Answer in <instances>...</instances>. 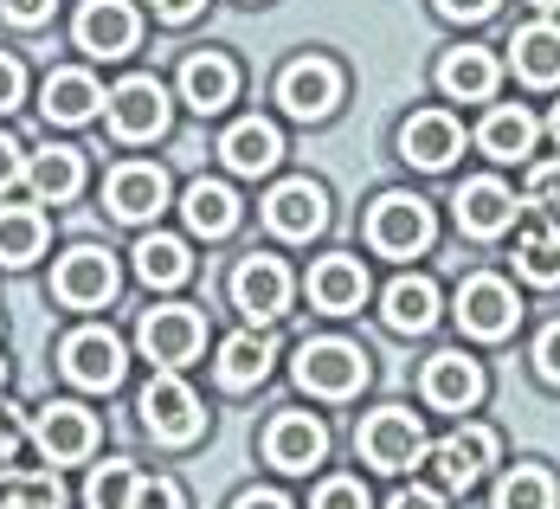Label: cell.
<instances>
[{"label": "cell", "mask_w": 560, "mask_h": 509, "mask_svg": "<svg viewBox=\"0 0 560 509\" xmlns=\"http://www.w3.org/2000/svg\"><path fill=\"white\" fill-rule=\"evenodd\" d=\"M497 509H555V477L535 464H515L497 484Z\"/></svg>", "instance_id": "e575fe53"}, {"label": "cell", "mask_w": 560, "mask_h": 509, "mask_svg": "<svg viewBox=\"0 0 560 509\" xmlns=\"http://www.w3.org/2000/svg\"><path fill=\"white\" fill-rule=\"evenodd\" d=\"M477 142H483V155H497V162H522V155L535 149V116L522 111V104H497L490 123L477 129Z\"/></svg>", "instance_id": "f1b7e54d"}, {"label": "cell", "mask_w": 560, "mask_h": 509, "mask_svg": "<svg viewBox=\"0 0 560 509\" xmlns=\"http://www.w3.org/2000/svg\"><path fill=\"white\" fill-rule=\"evenodd\" d=\"M26 181H33V194L39 200H71L78 187H84V155L78 149H65V142H52V149H39L33 162H26Z\"/></svg>", "instance_id": "83f0119b"}, {"label": "cell", "mask_w": 560, "mask_h": 509, "mask_svg": "<svg viewBox=\"0 0 560 509\" xmlns=\"http://www.w3.org/2000/svg\"><path fill=\"white\" fill-rule=\"evenodd\" d=\"M129 509H180V484H168V477H142L136 497H129Z\"/></svg>", "instance_id": "ab89813d"}, {"label": "cell", "mask_w": 560, "mask_h": 509, "mask_svg": "<svg viewBox=\"0 0 560 509\" xmlns=\"http://www.w3.org/2000/svg\"><path fill=\"white\" fill-rule=\"evenodd\" d=\"M361 297H368V271H361V258H348V252L316 258V271H310V303H316V310L348 316V310H361Z\"/></svg>", "instance_id": "44dd1931"}, {"label": "cell", "mask_w": 560, "mask_h": 509, "mask_svg": "<svg viewBox=\"0 0 560 509\" xmlns=\"http://www.w3.org/2000/svg\"><path fill=\"white\" fill-rule=\"evenodd\" d=\"M535 7H541V13H555V7H560V0H535Z\"/></svg>", "instance_id": "816d5d0a"}, {"label": "cell", "mask_w": 560, "mask_h": 509, "mask_svg": "<svg viewBox=\"0 0 560 509\" xmlns=\"http://www.w3.org/2000/svg\"><path fill=\"white\" fill-rule=\"evenodd\" d=\"M97 104H104V84L91 71H78V65H58L52 78H46V91H39V111L52 116V123H91Z\"/></svg>", "instance_id": "603a6c76"}, {"label": "cell", "mask_w": 560, "mask_h": 509, "mask_svg": "<svg viewBox=\"0 0 560 509\" xmlns=\"http://www.w3.org/2000/svg\"><path fill=\"white\" fill-rule=\"evenodd\" d=\"M0 13H7L13 26H46V20H52V0H0Z\"/></svg>", "instance_id": "ee69618b"}, {"label": "cell", "mask_w": 560, "mask_h": 509, "mask_svg": "<svg viewBox=\"0 0 560 509\" xmlns=\"http://www.w3.org/2000/svg\"><path fill=\"white\" fill-rule=\"evenodd\" d=\"M52 290H58V303H71V310H97V303H110V290H116L110 252H97V245L65 252L58 271H52Z\"/></svg>", "instance_id": "7c38bea8"}, {"label": "cell", "mask_w": 560, "mask_h": 509, "mask_svg": "<svg viewBox=\"0 0 560 509\" xmlns=\"http://www.w3.org/2000/svg\"><path fill=\"white\" fill-rule=\"evenodd\" d=\"M451 207H457V227L470 232V239H497V232L515 227V194H509L503 181H490V174L483 181H464Z\"/></svg>", "instance_id": "d6986e66"}, {"label": "cell", "mask_w": 560, "mask_h": 509, "mask_svg": "<svg viewBox=\"0 0 560 509\" xmlns=\"http://www.w3.org/2000/svg\"><path fill=\"white\" fill-rule=\"evenodd\" d=\"M310 509H368V490L354 484V477H329L323 490H316V504Z\"/></svg>", "instance_id": "f35d334b"}, {"label": "cell", "mask_w": 560, "mask_h": 509, "mask_svg": "<svg viewBox=\"0 0 560 509\" xmlns=\"http://www.w3.org/2000/svg\"><path fill=\"white\" fill-rule=\"evenodd\" d=\"M136 484H142V477H136L129 464H104V471L91 477L84 504H91V509H129V497H136Z\"/></svg>", "instance_id": "d590c367"}, {"label": "cell", "mask_w": 560, "mask_h": 509, "mask_svg": "<svg viewBox=\"0 0 560 509\" xmlns=\"http://www.w3.org/2000/svg\"><path fill=\"white\" fill-rule=\"evenodd\" d=\"M0 509H65V490L58 477H20L0 490Z\"/></svg>", "instance_id": "8d00e7d4"}, {"label": "cell", "mask_w": 560, "mask_h": 509, "mask_svg": "<svg viewBox=\"0 0 560 509\" xmlns=\"http://www.w3.org/2000/svg\"><path fill=\"white\" fill-rule=\"evenodd\" d=\"M425 400L445 406V413H470V406L483 400V368H477L464 348L432 355V361H425Z\"/></svg>", "instance_id": "ac0fdd59"}, {"label": "cell", "mask_w": 560, "mask_h": 509, "mask_svg": "<svg viewBox=\"0 0 560 509\" xmlns=\"http://www.w3.org/2000/svg\"><path fill=\"white\" fill-rule=\"evenodd\" d=\"M265 220L283 239H310V232H323V220H329V200H323L316 181H283V187H271V200H265Z\"/></svg>", "instance_id": "ffe728a7"}, {"label": "cell", "mask_w": 560, "mask_h": 509, "mask_svg": "<svg viewBox=\"0 0 560 509\" xmlns=\"http://www.w3.org/2000/svg\"><path fill=\"white\" fill-rule=\"evenodd\" d=\"M39 252H46V213L0 207V265H33Z\"/></svg>", "instance_id": "1f68e13d"}, {"label": "cell", "mask_w": 560, "mask_h": 509, "mask_svg": "<svg viewBox=\"0 0 560 509\" xmlns=\"http://www.w3.org/2000/svg\"><path fill=\"white\" fill-rule=\"evenodd\" d=\"M187 227L200 232V239H225V232L238 227V194L220 187V181H194L187 187Z\"/></svg>", "instance_id": "f546056e"}, {"label": "cell", "mask_w": 560, "mask_h": 509, "mask_svg": "<svg viewBox=\"0 0 560 509\" xmlns=\"http://www.w3.org/2000/svg\"><path fill=\"white\" fill-rule=\"evenodd\" d=\"M232 509H290V504H283L278 490H245V497H238Z\"/></svg>", "instance_id": "c3c4849f"}, {"label": "cell", "mask_w": 560, "mask_h": 509, "mask_svg": "<svg viewBox=\"0 0 560 509\" xmlns=\"http://www.w3.org/2000/svg\"><path fill=\"white\" fill-rule=\"evenodd\" d=\"M20 97H26V71H20V58H7V53H0V116L13 111Z\"/></svg>", "instance_id": "7bdbcfd3"}, {"label": "cell", "mask_w": 560, "mask_h": 509, "mask_svg": "<svg viewBox=\"0 0 560 509\" xmlns=\"http://www.w3.org/2000/svg\"><path fill=\"white\" fill-rule=\"evenodd\" d=\"M387 329H399V336H425L432 323H439V284L432 278H399L387 284Z\"/></svg>", "instance_id": "484cf974"}, {"label": "cell", "mask_w": 560, "mask_h": 509, "mask_svg": "<svg viewBox=\"0 0 560 509\" xmlns=\"http://www.w3.org/2000/svg\"><path fill=\"white\" fill-rule=\"evenodd\" d=\"M457 149H464V129H457L445 111H412L399 123V155H406L412 169H451Z\"/></svg>", "instance_id": "2e32d148"}, {"label": "cell", "mask_w": 560, "mask_h": 509, "mask_svg": "<svg viewBox=\"0 0 560 509\" xmlns=\"http://www.w3.org/2000/svg\"><path fill=\"white\" fill-rule=\"evenodd\" d=\"M136 271H142V284H155V290H174V284L194 271V258H187V245H180V239L149 232V239L136 245Z\"/></svg>", "instance_id": "d6a6232c"}, {"label": "cell", "mask_w": 560, "mask_h": 509, "mask_svg": "<svg viewBox=\"0 0 560 509\" xmlns=\"http://www.w3.org/2000/svg\"><path fill=\"white\" fill-rule=\"evenodd\" d=\"M20 446H26V426H20V413H7V406H0V477H13Z\"/></svg>", "instance_id": "60d3db41"}, {"label": "cell", "mask_w": 560, "mask_h": 509, "mask_svg": "<svg viewBox=\"0 0 560 509\" xmlns=\"http://www.w3.org/2000/svg\"><path fill=\"white\" fill-rule=\"evenodd\" d=\"M361 458H368L374 471H406V464H419V458H425V426H419V413L381 406V413L361 426Z\"/></svg>", "instance_id": "5b68a950"}, {"label": "cell", "mask_w": 560, "mask_h": 509, "mask_svg": "<svg viewBox=\"0 0 560 509\" xmlns=\"http://www.w3.org/2000/svg\"><path fill=\"white\" fill-rule=\"evenodd\" d=\"M278 104L290 116H303V123L329 116L341 104V71L329 65V58H296V65L278 78Z\"/></svg>", "instance_id": "30bf717a"}, {"label": "cell", "mask_w": 560, "mask_h": 509, "mask_svg": "<svg viewBox=\"0 0 560 509\" xmlns=\"http://www.w3.org/2000/svg\"><path fill=\"white\" fill-rule=\"evenodd\" d=\"M509 58H515V78L522 84H560V26L555 20H535L509 39Z\"/></svg>", "instance_id": "d4e9b609"}, {"label": "cell", "mask_w": 560, "mask_h": 509, "mask_svg": "<svg viewBox=\"0 0 560 509\" xmlns=\"http://www.w3.org/2000/svg\"><path fill=\"white\" fill-rule=\"evenodd\" d=\"M104 207H110L116 220H129V227L155 220V213L168 207V174L149 169V162H122V169L104 181Z\"/></svg>", "instance_id": "5bb4252c"}, {"label": "cell", "mask_w": 560, "mask_h": 509, "mask_svg": "<svg viewBox=\"0 0 560 509\" xmlns=\"http://www.w3.org/2000/svg\"><path fill=\"white\" fill-rule=\"evenodd\" d=\"M220 155H225V169L232 174H271L278 169V155H283V136L265 123V116H245V123L225 129Z\"/></svg>", "instance_id": "cb8c5ba5"}, {"label": "cell", "mask_w": 560, "mask_h": 509, "mask_svg": "<svg viewBox=\"0 0 560 509\" xmlns=\"http://www.w3.org/2000/svg\"><path fill=\"white\" fill-rule=\"evenodd\" d=\"M33 446H39L46 464H78L97 446V419L84 406H71V400H52V406L33 413Z\"/></svg>", "instance_id": "ba28073f"}, {"label": "cell", "mask_w": 560, "mask_h": 509, "mask_svg": "<svg viewBox=\"0 0 560 509\" xmlns=\"http://www.w3.org/2000/svg\"><path fill=\"white\" fill-rule=\"evenodd\" d=\"M439 84H445L457 104H483V97L497 91V58L483 53V46H457V53H445V65H439Z\"/></svg>", "instance_id": "4316f807"}, {"label": "cell", "mask_w": 560, "mask_h": 509, "mask_svg": "<svg viewBox=\"0 0 560 509\" xmlns=\"http://www.w3.org/2000/svg\"><path fill=\"white\" fill-rule=\"evenodd\" d=\"M439 13L445 20H483V13H497V0H439Z\"/></svg>", "instance_id": "f6af8a7d"}, {"label": "cell", "mask_w": 560, "mask_h": 509, "mask_svg": "<svg viewBox=\"0 0 560 509\" xmlns=\"http://www.w3.org/2000/svg\"><path fill=\"white\" fill-rule=\"evenodd\" d=\"M515 271L528 284H560V232L548 227H528L515 239Z\"/></svg>", "instance_id": "836d02e7"}, {"label": "cell", "mask_w": 560, "mask_h": 509, "mask_svg": "<svg viewBox=\"0 0 560 509\" xmlns=\"http://www.w3.org/2000/svg\"><path fill=\"white\" fill-rule=\"evenodd\" d=\"M136 342H142L149 361L180 368V361H194V355L207 348V323H200V310H187V303H162V310H149V316L136 323Z\"/></svg>", "instance_id": "277c9868"}, {"label": "cell", "mask_w": 560, "mask_h": 509, "mask_svg": "<svg viewBox=\"0 0 560 509\" xmlns=\"http://www.w3.org/2000/svg\"><path fill=\"white\" fill-rule=\"evenodd\" d=\"M142 426H149L155 439H168V446H187V439H200L207 406H200V394H194L180 374H155V381L142 387Z\"/></svg>", "instance_id": "3957f363"}, {"label": "cell", "mask_w": 560, "mask_h": 509, "mask_svg": "<svg viewBox=\"0 0 560 509\" xmlns=\"http://www.w3.org/2000/svg\"><path fill=\"white\" fill-rule=\"evenodd\" d=\"M548 129H555V142H560V111H555V116H548Z\"/></svg>", "instance_id": "f907efd6"}, {"label": "cell", "mask_w": 560, "mask_h": 509, "mask_svg": "<svg viewBox=\"0 0 560 509\" xmlns=\"http://www.w3.org/2000/svg\"><path fill=\"white\" fill-rule=\"evenodd\" d=\"M368 239L387 258H412V252L432 245V207L419 194H381L374 213H368Z\"/></svg>", "instance_id": "7a4b0ae2"}, {"label": "cell", "mask_w": 560, "mask_h": 509, "mask_svg": "<svg viewBox=\"0 0 560 509\" xmlns=\"http://www.w3.org/2000/svg\"><path fill=\"white\" fill-rule=\"evenodd\" d=\"M535 368H541V381H548V387H560V323L541 329V342H535Z\"/></svg>", "instance_id": "b9f144b4"}, {"label": "cell", "mask_w": 560, "mask_h": 509, "mask_svg": "<svg viewBox=\"0 0 560 509\" xmlns=\"http://www.w3.org/2000/svg\"><path fill=\"white\" fill-rule=\"evenodd\" d=\"M323 452H329V432L310 413H278L271 432H265V458L278 471H310V464H323Z\"/></svg>", "instance_id": "e0dca14e"}, {"label": "cell", "mask_w": 560, "mask_h": 509, "mask_svg": "<svg viewBox=\"0 0 560 509\" xmlns=\"http://www.w3.org/2000/svg\"><path fill=\"white\" fill-rule=\"evenodd\" d=\"M515 316H522V303H515V290H509L503 278L477 271V278L457 284V323H464V336L503 342L509 329H515Z\"/></svg>", "instance_id": "8992f818"}, {"label": "cell", "mask_w": 560, "mask_h": 509, "mask_svg": "<svg viewBox=\"0 0 560 509\" xmlns=\"http://www.w3.org/2000/svg\"><path fill=\"white\" fill-rule=\"evenodd\" d=\"M393 509H445V504H439V490H399Z\"/></svg>", "instance_id": "7dc6e473"}, {"label": "cell", "mask_w": 560, "mask_h": 509, "mask_svg": "<svg viewBox=\"0 0 560 509\" xmlns=\"http://www.w3.org/2000/svg\"><path fill=\"white\" fill-rule=\"evenodd\" d=\"M104 111H110L116 142H155L168 129V97H162L155 78H122L110 97H104Z\"/></svg>", "instance_id": "52a82bcc"}, {"label": "cell", "mask_w": 560, "mask_h": 509, "mask_svg": "<svg viewBox=\"0 0 560 509\" xmlns=\"http://www.w3.org/2000/svg\"><path fill=\"white\" fill-rule=\"evenodd\" d=\"M0 381H7V361H0Z\"/></svg>", "instance_id": "f5cc1de1"}, {"label": "cell", "mask_w": 560, "mask_h": 509, "mask_svg": "<svg viewBox=\"0 0 560 509\" xmlns=\"http://www.w3.org/2000/svg\"><path fill=\"white\" fill-rule=\"evenodd\" d=\"M271 342L265 336H225L220 342V381L225 387H258L265 374H271Z\"/></svg>", "instance_id": "4dcf8cb0"}, {"label": "cell", "mask_w": 560, "mask_h": 509, "mask_svg": "<svg viewBox=\"0 0 560 509\" xmlns=\"http://www.w3.org/2000/svg\"><path fill=\"white\" fill-rule=\"evenodd\" d=\"M232 91H238V65H232L225 53H194L187 65H180V97H187L200 116L225 111Z\"/></svg>", "instance_id": "7402d4cb"}, {"label": "cell", "mask_w": 560, "mask_h": 509, "mask_svg": "<svg viewBox=\"0 0 560 509\" xmlns=\"http://www.w3.org/2000/svg\"><path fill=\"white\" fill-rule=\"evenodd\" d=\"M155 13H162V20H194L200 0H155Z\"/></svg>", "instance_id": "681fc988"}, {"label": "cell", "mask_w": 560, "mask_h": 509, "mask_svg": "<svg viewBox=\"0 0 560 509\" xmlns=\"http://www.w3.org/2000/svg\"><path fill=\"white\" fill-rule=\"evenodd\" d=\"M368 381V355L348 342H303L296 348V387L316 400H348Z\"/></svg>", "instance_id": "6da1fadb"}, {"label": "cell", "mask_w": 560, "mask_h": 509, "mask_svg": "<svg viewBox=\"0 0 560 509\" xmlns=\"http://www.w3.org/2000/svg\"><path fill=\"white\" fill-rule=\"evenodd\" d=\"M490 464H497V432L490 426H457L451 439L432 446V471H439L445 490H470Z\"/></svg>", "instance_id": "4fadbf2b"}, {"label": "cell", "mask_w": 560, "mask_h": 509, "mask_svg": "<svg viewBox=\"0 0 560 509\" xmlns=\"http://www.w3.org/2000/svg\"><path fill=\"white\" fill-rule=\"evenodd\" d=\"M528 207H541L548 220H560V162H541L528 174Z\"/></svg>", "instance_id": "74e56055"}, {"label": "cell", "mask_w": 560, "mask_h": 509, "mask_svg": "<svg viewBox=\"0 0 560 509\" xmlns=\"http://www.w3.org/2000/svg\"><path fill=\"white\" fill-rule=\"evenodd\" d=\"M20 174H26V162H20V142H7V136H0V187H13Z\"/></svg>", "instance_id": "bcb514c9"}, {"label": "cell", "mask_w": 560, "mask_h": 509, "mask_svg": "<svg viewBox=\"0 0 560 509\" xmlns=\"http://www.w3.org/2000/svg\"><path fill=\"white\" fill-rule=\"evenodd\" d=\"M58 368L78 387H116L122 381V342L110 329H71V336L58 342Z\"/></svg>", "instance_id": "8fae6325"}, {"label": "cell", "mask_w": 560, "mask_h": 509, "mask_svg": "<svg viewBox=\"0 0 560 509\" xmlns=\"http://www.w3.org/2000/svg\"><path fill=\"white\" fill-rule=\"evenodd\" d=\"M232 303L252 316V323H278L290 310V271H283L271 252H252L238 271H232Z\"/></svg>", "instance_id": "9c48e42d"}, {"label": "cell", "mask_w": 560, "mask_h": 509, "mask_svg": "<svg viewBox=\"0 0 560 509\" xmlns=\"http://www.w3.org/2000/svg\"><path fill=\"white\" fill-rule=\"evenodd\" d=\"M136 33H142V20H136L129 0H84V7H78V46L91 58L136 53Z\"/></svg>", "instance_id": "9a60e30c"}]
</instances>
